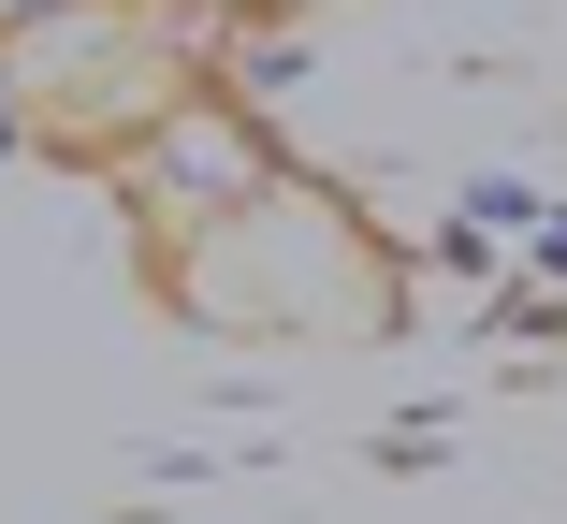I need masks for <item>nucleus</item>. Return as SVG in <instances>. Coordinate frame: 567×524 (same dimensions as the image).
<instances>
[{
  "label": "nucleus",
  "instance_id": "423d86ee",
  "mask_svg": "<svg viewBox=\"0 0 567 524\" xmlns=\"http://www.w3.org/2000/svg\"><path fill=\"white\" fill-rule=\"evenodd\" d=\"M218 16H234V0H218ZM248 16H291V0H248Z\"/></svg>",
  "mask_w": 567,
  "mask_h": 524
},
{
  "label": "nucleus",
  "instance_id": "39448f33",
  "mask_svg": "<svg viewBox=\"0 0 567 524\" xmlns=\"http://www.w3.org/2000/svg\"><path fill=\"white\" fill-rule=\"evenodd\" d=\"M16 132H30V117H16V88H0V146H16Z\"/></svg>",
  "mask_w": 567,
  "mask_h": 524
},
{
  "label": "nucleus",
  "instance_id": "f03ea898",
  "mask_svg": "<svg viewBox=\"0 0 567 524\" xmlns=\"http://www.w3.org/2000/svg\"><path fill=\"white\" fill-rule=\"evenodd\" d=\"M234 73H248V88H262V102H277V88H291V73H306V44H291V30H262V44H248V59H234Z\"/></svg>",
  "mask_w": 567,
  "mask_h": 524
},
{
  "label": "nucleus",
  "instance_id": "7ed1b4c3",
  "mask_svg": "<svg viewBox=\"0 0 567 524\" xmlns=\"http://www.w3.org/2000/svg\"><path fill=\"white\" fill-rule=\"evenodd\" d=\"M59 16H87V0H0V44H30V30H59Z\"/></svg>",
  "mask_w": 567,
  "mask_h": 524
},
{
  "label": "nucleus",
  "instance_id": "20e7f679",
  "mask_svg": "<svg viewBox=\"0 0 567 524\" xmlns=\"http://www.w3.org/2000/svg\"><path fill=\"white\" fill-rule=\"evenodd\" d=\"M538 277H567V219H538Z\"/></svg>",
  "mask_w": 567,
  "mask_h": 524
},
{
  "label": "nucleus",
  "instance_id": "f257e3e1",
  "mask_svg": "<svg viewBox=\"0 0 567 524\" xmlns=\"http://www.w3.org/2000/svg\"><path fill=\"white\" fill-rule=\"evenodd\" d=\"M117 189H132L146 234L204 248V234L262 219V204H291V146L262 132V102H234V88H175V102H146V117L117 132Z\"/></svg>",
  "mask_w": 567,
  "mask_h": 524
}]
</instances>
